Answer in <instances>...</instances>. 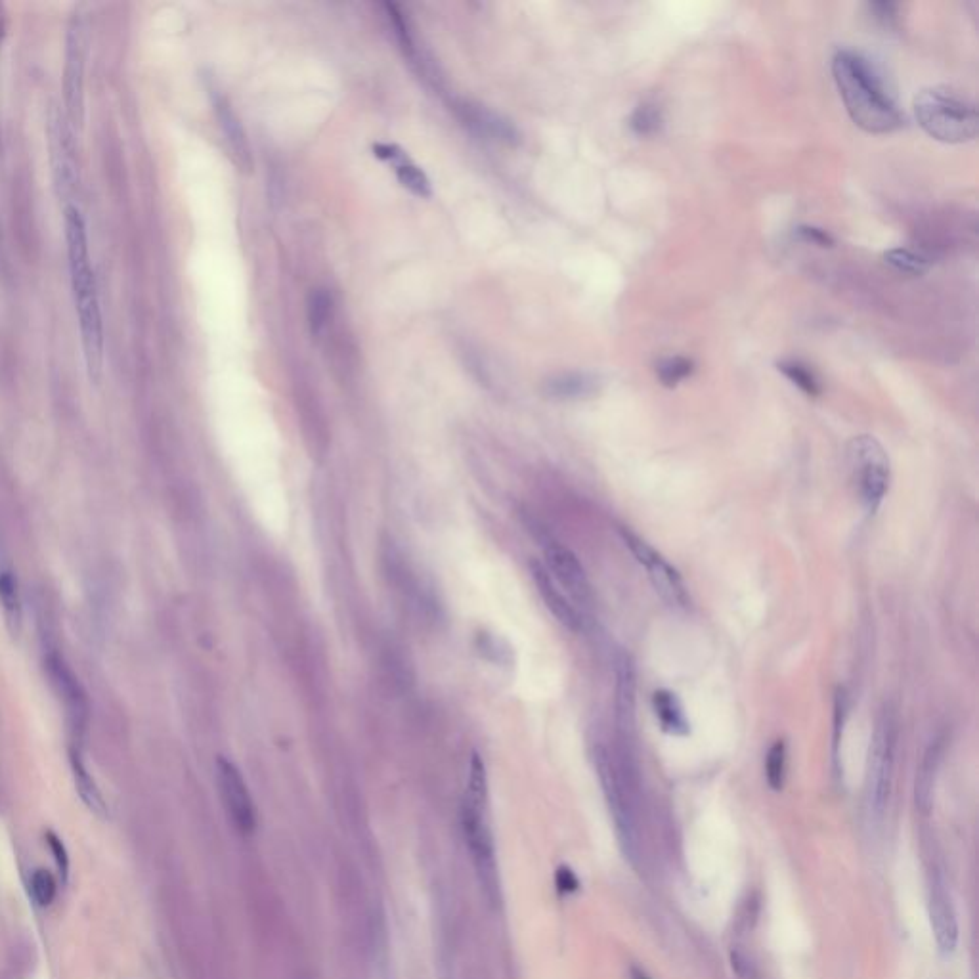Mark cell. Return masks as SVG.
Returning <instances> with one entry per match:
<instances>
[{"label":"cell","mask_w":979,"mask_h":979,"mask_svg":"<svg viewBox=\"0 0 979 979\" xmlns=\"http://www.w3.org/2000/svg\"><path fill=\"white\" fill-rule=\"evenodd\" d=\"M67 259L69 280L79 318L81 345L92 383L102 379L104 370V324L98 299V285L88 251L87 226L81 211L75 205L66 207Z\"/></svg>","instance_id":"cell-1"},{"label":"cell","mask_w":979,"mask_h":979,"mask_svg":"<svg viewBox=\"0 0 979 979\" xmlns=\"http://www.w3.org/2000/svg\"><path fill=\"white\" fill-rule=\"evenodd\" d=\"M832 77L848 109L851 121L869 134H890L905 125V115L872 67L871 62L848 48L832 58Z\"/></svg>","instance_id":"cell-2"},{"label":"cell","mask_w":979,"mask_h":979,"mask_svg":"<svg viewBox=\"0 0 979 979\" xmlns=\"http://www.w3.org/2000/svg\"><path fill=\"white\" fill-rule=\"evenodd\" d=\"M597 777L603 786L616 834L626 857L633 865L641 861V827H639V769L628 744L618 746L612 754L607 746L597 744L593 750Z\"/></svg>","instance_id":"cell-3"},{"label":"cell","mask_w":979,"mask_h":979,"mask_svg":"<svg viewBox=\"0 0 979 979\" xmlns=\"http://www.w3.org/2000/svg\"><path fill=\"white\" fill-rule=\"evenodd\" d=\"M914 115L922 131L943 144H964L978 136V111L972 102L947 87L920 90Z\"/></svg>","instance_id":"cell-4"},{"label":"cell","mask_w":979,"mask_h":979,"mask_svg":"<svg viewBox=\"0 0 979 979\" xmlns=\"http://www.w3.org/2000/svg\"><path fill=\"white\" fill-rule=\"evenodd\" d=\"M848 467L859 498L874 513L886 498L892 477L884 446L874 436H855L848 446Z\"/></svg>","instance_id":"cell-5"},{"label":"cell","mask_w":979,"mask_h":979,"mask_svg":"<svg viewBox=\"0 0 979 979\" xmlns=\"http://www.w3.org/2000/svg\"><path fill=\"white\" fill-rule=\"evenodd\" d=\"M899 739V719L893 706L886 704L876 719L869 754V802L872 813L882 817L892 796L895 750Z\"/></svg>","instance_id":"cell-6"},{"label":"cell","mask_w":979,"mask_h":979,"mask_svg":"<svg viewBox=\"0 0 979 979\" xmlns=\"http://www.w3.org/2000/svg\"><path fill=\"white\" fill-rule=\"evenodd\" d=\"M486 802L488 800H473L465 796L461 805V828L469 851L473 855V865L477 869L480 886L490 901H496L500 897V878L496 865L494 838L484 815Z\"/></svg>","instance_id":"cell-7"},{"label":"cell","mask_w":979,"mask_h":979,"mask_svg":"<svg viewBox=\"0 0 979 979\" xmlns=\"http://www.w3.org/2000/svg\"><path fill=\"white\" fill-rule=\"evenodd\" d=\"M85 60H87V27L79 8L69 18L66 35V71H64V92H66L67 125L81 127L85 115Z\"/></svg>","instance_id":"cell-8"},{"label":"cell","mask_w":979,"mask_h":979,"mask_svg":"<svg viewBox=\"0 0 979 979\" xmlns=\"http://www.w3.org/2000/svg\"><path fill=\"white\" fill-rule=\"evenodd\" d=\"M620 538H622L624 545L630 549L631 555L637 559V563L647 570L649 580L656 589V593L670 607L685 609L689 605V595H687V588H685V584H683V580H681V576L674 566L670 565L645 540H641L637 534H633L624 526H620Z\"/></svg>","instance_id":"cell-9"},{"label":"cell","mask_w":979,"mask_h":979,"mask_svg":"<svg viewBox=\"0 0 979 979\" xmlns=\"http://www.w3.org/2000/svg\"><path fill=\"white\" fill-rule=\"evenodd\" d=\"M544 555L547 572L557 582V586L565 591L566 597L582 609H591L593 593L580 559L568 547L555 540H549L545 544Z\"/></svg>","instance_id":"cell-10"},{"label":"cell","mask_w":979,"mask_h":979,"mask_svg":"<svg viewBox=\"0 0 979 979\" xmlns=\"http://www.w3.org/2000/svg\"><path fill=\"white\" fill-rule=\"evenodd\" d=\"M217 783L234 827L241 834H253L257 828V807L240 769L222 756L217 760Z\"/></svg>","instance_id":"cell-11"},{"label":"cell","mask_w":979,"mask_h":979,"mask_svg":"<svg viewBox=\"0 0 979 979\" xmlns=\"http://www.w3.org/2000/svg\"><path fill=\"white\" fill-rule=\"evenodd\" d=\"M530 572H532V580L536 584V589H538V593H540V597H542V601H544L549 612L565 626L566 630H584V614L566 597L565 591L557 586V582L551 578V574L547 572L544 563L532 561Z\"/></svg>","instance_id":"cell-12"},{"label":"cell","mask_w":979,"mask_h":979,"mask_svg":"<svg viewBox=\"0 0 979 979\" xmlns=\"http://www.w3.org/2000/svg\"><path fill=\"white\" fill-rule=\"evenodd\" d=\"M930 920L937 947L943 955H951L958 943L957 914L951 895L941 878H936L930 892Z\"/></svg>","instance_id":"cell-13"},{"label":"cell","mask_w":979,"mask_h":979,"mask_svg":"<svg viewBox=\"0 0 979 979\" xmlns=\"http://www.w3.org/2000/svg\"><path fill=\"white\" fill-rule=\"evenodd\" d=\"M616 727L620 742L630 744L635 731V668L626 653L616 658Z\"/></svg>","instance_id":"cell-14"},{"label":"cell","mask_w":979,"mask_h":979,"mask_svg":"<svg viewBox=\"0 0 979 979\" xmlns=\"http://www.w3.org/2000/svg\"><path fill=\"white\" fill-rule=\"evenodd\" d=\"M48 672H50L54 685L58 687L60 697L64 698V702H66L67 714H69V718L73 719V729H77V731L85 729L88 706L87 698H85L79 681L75 679V675L67 670L66 664L56 656H52L48 660Z\"/></svg>","instance_id":"cell-15"},{"label":"cell","mask_w":979,"mask_h":979,"mask_svg":"<svg viewBox=\"0 0 979 979\" xmlns=\"http://www.w3.org/2000/svg\"><path fill=\"white\" fill-rule=\"evenodd\" d=\"M943 750H945V740L937 737L926 748V752L922 756V762L918 765L916 783H914V800H916V807L922 813H930V809L934 805V790H936L939 765H941V760H943Z\"/></svg>","instance_id":"cell-16"},{"label":"cell","mask_w":979,"mask_h":979,"mask_svg":"<svg viewBox=\"0 0 979 979\" xmlns=\"http://www.w3.org/2000/svg\"><path fill=\"white\" fill-rule=\"evenodd\" d=\"M599 391V379L591 373L568 371L549 377L544 383L545 396L553 400H584Z\"/></svg>","instance_id":"cell-17"},{"label":"cell","mask_w":979,"mask_h":979,"mask_svg":"<svg viewBox=\"0 0 979 979\" xmlns=\"http://www.w3.org/2000/svg\"><path fill=\"white\" fill-rule=\"evenodd\" d=\"M213 104H215L220 127L226 134L232 150L238 155L241 167L249 169L251 167V153H249V144H247L245 132L241 129L240 119L236 117V113L232 111L230 104L226 102V98L222 94H218L217 90H213Z\"/></svg>","instance_id":"cell-18"},{"label":"cell","mask_w":979,"mask_h":979,"mask_svg":"<svg viewBox=\"0 0 979 979\" xmlns=\"http://www.w3.org/2000/svg\"><path fill=\"white\" fill-rule=\"evenodd\" d=\"M654 714L662 725V731L670 735H687L689 721L683 712L679 698L670 691H656L653 697Z\"/></svg>","instance_id":"cell-19"},{"label":"cell","mask_w":979,"mask_h":979,"mask_svg":"<svg viewBox=\"0 0 979 979\" xmlns=\"http://www.w3.org/2000/svg\"><path fill=\"white\" fill-rule=\"evenodd\" d=\"M459 109H461L465 121L471 127H475L480 132H484V134H490V136L500 138V140H505V142H515L519 138L515 127L509 121H503L500 115H496V113H492L488 109L473 108L469 104H463Z\"/></svg>","instance_id":"cell-20"},{"label":"cell","mask_w":979,"mask_h":979,"mask_svg":"<svg viewBox=\"0 0 979 979\" xmlns=\"http://www.w3.org/2000/svg\"><path fill=\"white\" fill-rule=\"evenodd\" d=\"M71 767H73L75 786H77V792H79L81 800L85 802V805H87L92 813H96L98 817H106L108 815V805L104 802L102 792L98 790L94 779L90 777V773H88L85 763L81 760L79 752H71Z\"/></svg>","instance_id":"cell-21"},{"label":"cell","mask_w":979,"mask_h":979,"mask_svg":"<svg viewBox=\"0 0 979 979\" xmlns=\"http://www.w3.org/2000/svg\"><path fill=\"white\" fill-rule=\"evenodd\" d=\"M0 605L6 616L8 630L12 635H18L22 630V601L10 572H0Z\"/></svg>","instance_id":"cell-22"},{"label":"cell","mask_w":979,"mask_h":979,"mask_svg":"<svg viewBox=\"0 0 979 979\" xmlns=\"http://www.w3.org/2000/svg\"><path fill=\"white\" fill-rule=\"evenodd\" d=\"M628 127L639 138H653L656 134H660L662 127H664L662 108L654 102L639 104L637 108L631 111Z\"/></svg>","instance_id":"cell-23"},{"label":"cell","mask_w":979,"mask_h":979,"mask_svg":"<svg viewBox=\"0 0 979 979\" xmlns=\"http://www.w3.org/2000/svg\"><path fill=\"white\" fill-rule=\"evenodd\" d=\"M777 370L783 373L784 377L794 383L800 391L815 398L821 394V381L819 377L815 375V371L811 370L809 366H805L804 362L800 360H781L777 362Z\"/></svg>","instance_id":"cell-24"},{"label":"cell","mask_w":979,"mask_h":979,"mask_svg":"<svg viewBox=\"0 0 979 979\" xmlns=\"http://www.w3.org/2000/svg\"><path fill=\"white\" fill-rule=\"evenodd\" d=\"M884 262L888 266H892L893 270L907 274V276H922L930 268V259H926L924 255L916 253L913 249H905V247H895V249L886 251Z\"/></svg>","instance_id":"cell-25"},{"label":"cell","mask_w":979,"mask_h":979,"mask_svg":"<svg viewBox=\"0 0 979 979\" xmlns=\"http://www.w3.org/2000/svg\"><path fill=\"white\" fill-rule=\"evenodd\" d=\"M693 371L695 362L685 356H668L656 364V377L668 389H674L681 381L691 377Z\"/></svg>","instance_id":"cell-26"},{"label":"cell","mask_w":979,"mask_h":979,"mask_svg":"<svg viewBox=\"0 0 979 979\" xmlns=\"http://www.w3.org/2000/svg\"><path fill=\"white\" fill-rule=\"evenodd\" d=\"M329 310H331V299L324 289H314L308 297V326L314 335H320L322 329L326 327L329 320Z\"/></svg>","instance_id":"cell-27"},{"label":"cell","mask_w":979,"mask_h":979,"mask_svg":"<svg viewBox=\"0 0 979 979\" xmlns=\"http://www.w3.org/2000/svg\"><path fill=\"white\" fill-rule=\"evenodd\" d=\"M765 777H767V783L773 790L783 788L784 777H786V744H784V740H777L769 748L767 762H765Z\"/></svg>","instance_id":"cell-28"},{"label":"cell","mask_w":979,"mask_h":979,"mask_svg":"<svg viewBox=\"0 0 979 979\" xmlns=\"http://www.w3.org/2000/svg\"><path fill=\"white\" fill-rule=\"evenodd\" d=\"M396 176H398L400 184L404 188H408L410 192H414L415 196H431V184H429L427 176L423 175V171H419L415 165H410V163L398 165Z\"/></svg>","instance_id":"cell-29"},{"label":"cell","mask_w":979,"mask_h":979,"mask_svg":"<svg viewBox=\"0 0 979 979\" xmlns=\"http://www.w3.org/2000/svg\"><path fill=\"white\" fill-rule=\"evenodd\" d=\"M29 888H31V893H33V899L41 905V907H48L54 897H56V880L54 876L44 869H37L33 872L31 876V882H29Z\"/></svg>","instance_id":"cell-30"},{"label":"cell","mask_w":979,"mask_h":979,"mask_svg":"<svg viewBox=\"0 0 979 979\" xmlns=\"http://www.w3.org/2000/svg\"><path fill=\"white\" fill-rule=\"evenodd\" d=\"M869 16L872 22L884 31H895L899 27V16H897V4L895 2H869L867 4Z\"/></svg>","instance_id":"cell-31"},{"label":"cell","mask_w":979,"mask_h":979,"mask_svg":"<svg viewBox=\"0 0 979 979\" xmlns=\"http://www.w3.org/2000/svg\"><path fill=\"white\" fill-rule=\"evenodd\" d=\"M794 236L804 243H811L817 247H832L834 245V238L828 234L827 230L817 228V226H809V224L798 226Z\"/></svg>","instance_id":"cell-32"},{"label":"cell","mask_w":979,"mask_h":979,"mask_svg":"<svg viewBox=\"0 0 979 979\" xmlns=\"http://www.w3.org/2000/svg\"><path fill=\"white\" fill-rule=\"evenodd\" d=\"M479 649L480 653L484 656H488L490 660L498 662V664H507L509 662V656H511V651L509 649H503L501 651L500 641L494 637V635H479Z\"/></svg>","instance_id":"cell-33"},{"label":"cell","mask_w":979,"mask_h":979,"mask_svg":"<svg viewBox=\"0 0 979 979\" xmlns=\"http://www.w3.org/2000/svg\"><path fill=\"white\" fill-rule=\"evenodd\" d=\"M46 844H48V848L52 849V855L56 859V865L60 869V874L66 880L67 871H69V859H67V851L64 848V844H62V840L54 832H46Z\"/></svg>","instance_id":"cell-34"},{"label":"cell","mask_w":979,"mask_h":979,"mask_svg":"<svg viewBox=\"0 0 979 979\" xmlns=\"http://www.w3.org/2000/svg\"><path fill=\"white\" fill-rule=\"evenodd\" d=\"M555 882H557V890H559L561 893L578 892V888H580V882H578L576 874L570 871L568 867H561V869H557V874H555Z\"/></svg>","instance_id":"cell-35"},{"label":"cell","mask_w":979,"mask_h":979,"mask_svg":"<svg viewBox=\"0 0 979 979\" xmlns=\"http://www.w3.org/2000/svg\"><path fill=\"white\" fill-rule=\"evenodd\" d=\"M631 979H651L645 972L637 970V968H631Z\"/></svg>","instance_id":"cell-36"},{"label":"cell","mask_w":979,"mask_h":979,"mask_svg":"<svg viewBox=\"0 0 979 979\" xmlns=\"http://www.w3.org/2000/svg\"><path fill=\"white\" fill-rule=\"evenodd\" d=\"M0 259H2V228H0Z\"/></svg>","instance_id":"cell-37"}]
</instances>
